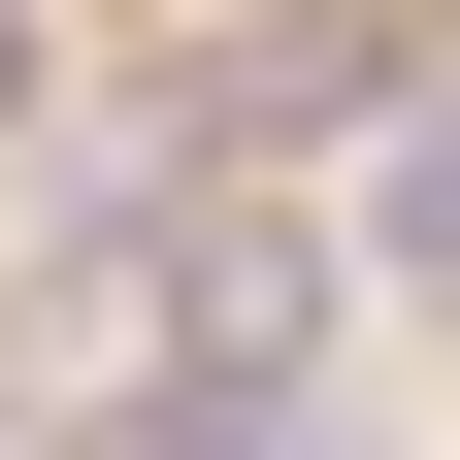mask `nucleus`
I'll use <instances>...</instances> for the list:
<instances>
[{"label":"nucleus","mask_w":460,"mask_h":460,"mask_svg":"<svg viewBox=\"0 0 460 460\" xmlns=\"http://www.w3.org/2000/svg\"><path fill=\"white\" fill-rule=\"evenodd\" d=\"M362 230H394V296H460V99H428L394 164H362Z\"/></svg>","instance_id":"obj_1"},{"label":"nucleus","mask_w":460,"mask_h":460,"mask_svg":"<svg viewBox=\"0 0 460 460\" xmlns=\"http://www.w3.org/2000/svg\"><path fill=\"white\" fill-rule=\"evenodd\" d=\"M0 132H33V0H0Z\"/></svg>","instance_id":"obj_2"}]
</instances>
